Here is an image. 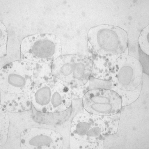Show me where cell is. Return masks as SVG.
<instances>
[{
	"instance_id": "cell-5",
	"label": "cell",
	"mask_w": 149,
	"mask_h": 149,
	"mask_svg": "<svg viewBox=\"0 0 149 149\" xmlns=\"http://www.w3.org/2000/svg\"><path fill=\"white\" fill-rule=\"evenodd\" d=\"M34 86V72L27 62L22 60L14 61L0 70V88L5 93H27Z\"/></svg>"
},
{
	"instance_id": "cell-12",
	"label": "cell",
	"mask_w": 149,
	"mask_h": 149,
	"mask_svg": "<svg viewBox=\"0 0 149 149\" xmlns=\"http://www.w3.org/2000/svg\"><path fill=\"white\" fill-rule=\"evenodd\" d=\"M0 131L9 129L10 119L7 110L2 105L0 107Z\"/></svg>"
},
{
	"instance_id": "cell-9",
	"label": "cell",
	"mask_w": 149,
	"mask_h": 149,
	"mask_svg": "<svg viewBox=\"0 0 149 149\" xmlns=\"http://www.w3.org/2000/svg\"><path fill=\"white\" fill-rule=\"evenodd\" d=\"M31 91L22 94L8 93L3 92L7 97L1 94V105L6 110L12 112H20L29 110L31 109L32 105L31 98Z\"/></svg>"
},
{
	"instance_id": "cell-3",
	"label": "cell",
	"mask_w": 149,
	"mask_h": 149,
	"mask_svg": "<svg viewBox=\"0 0 149 149\" xmlns=\"http://www.w3.org/2000/svg\"><path fill=\"white\" fill-rule=\"evenodd\" d=\"M93 63L86 56L79 54L62 55L51 64L56 81L64 85L81 87L88 91Z\"/></svg>"
},
{
	"instance_id": "cell-1",
	"label": "cell",
	"mask_w": 149,
	"mask_h": 149,
	"mask_svg": "<svg viewBox=\"0 0 149 149\" xmlns=\"http://www.w3.org/2000/svg\"><path fill=\"white\" fill-rule=\"evenodd\" d=\"M88 58L93 61L92 76L109 81L115 61L128 54V36L117 26L100 24L91 28L88 33Z\"/></svg>"
},
{
	"instance_id": "cell-13",
	"label": "cell",
	"mask_w": 149,
	"mask_h": 149,
	"mask_svg": "<svg viewBox=\"0 0 149 149\" xmlns=\"http://www.w3.org/2000/svg\"><path fill=\"white\" fill-rule=\"evenodd\" d=\"M8 38V34L7 29L5 24L0 22V46H4L7 45Z\"/></svg>"
},
{
	"instance_id": "cell-10",
	"label": "cell",
	"mask_w": 149,
	"mask_h": 149,
	"mask_svg": "<svg viewBox=\"0 0 149 149\" xmlns=\"http://www.w3.org/2000/svg\"><path fill=\"white\" fill-rule=\"evenodd\" d=\"M103 143H93L78 140L70 136V149H103Z\"/></svg>"
},
{
	"instance_id": "cell-4",
	"label": "cell",
	"mask_w": 149,
	"mask_h": 149,
	"mask_svg": "<svg viewBox=\"0 0 149 149\" xmlns=\"http://www.w3.org/2000/svg\"><path fill=\"white\" fill-rule=\"evenodd\" d=\"M22 60L52 64L62 55L59 38L52 33H36L24 37L20 44Z\"/></svg>"
},
{
	"instance_id": "cell-7",
	"label": "cell",
	"mask_w": 149,
	"mask_h": 149,
	"mask_svg": "<svg viewBox=\"0 0 149 149\" xmlns=\"http://www.w3.org/2000/svg\"><path fill=\"white\" fill-rule=\"evenodd\" d=\"M107 135V127L100 116L88 113L74 115L70 127V137L86 142L103 143Z\"/></svg>"
},
{
	"instance_id": "cell-2",
	"label": "cell",
	"mask_w": 149,
	"mask_h": 149,
	"mask_svg": "<svg viewBox=\"0 0 149 149\" xmlns=\"http://www.w3.org/2000/svg\"><path fill=\"white\" fill-rule=\"evenodd\" d=\"M143 69L133 56L122 55L114 63L110 73L111 89L120 96L122 107L137 100L142 88Z\"/></svg>"
},
{
	"instance_id": "cell-11",
	"label": "cell",
	"mask_w": 149,
	"mask_h": 149,
	"mask_svg": "<svg viewBox=\"0 0 149 149\" xmlns=\"http://www.w3.org/2000/svg\"><path fill=\"white\" fill-rule=\"evenodd\" d=\"M149 25L143 29L138 39V43L141 50L147 55H149Z\"/></svg>"
},
{
	"instance_id": "cell-8",
	"label": "cell",
	"mask_w": 149,
	"mask_h": 149,
	"mask_svg": "<svg viewBox=\"0 0 149 149\" xmlns=\"http://www.w3.org/2000/svg\"><path fill=\"white\" fill-rule=\"evenodd\" d=\"M22 149H62L63 137L59 133L45 128H30L20 134Z\"/></svg>"
},
{
	"instance_id": "cell-6",
	"label": "cell",
	"mask_w": 149,
	"mask_h": 149,
	"mask_svg": "<svg viewBox=\"0 0 149 149\" xmlns=\"http://www.w3.org/2000/svg\"><path fill=\"white\" fill-rule=\"evenodd\" d=\"M82 104L87 113L98 116L115 115L122 107L120 96L112 90L104 88L88 90L84 95Z\"/></svg>"
}]
</instances>
